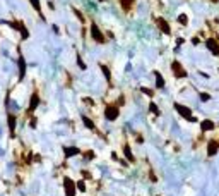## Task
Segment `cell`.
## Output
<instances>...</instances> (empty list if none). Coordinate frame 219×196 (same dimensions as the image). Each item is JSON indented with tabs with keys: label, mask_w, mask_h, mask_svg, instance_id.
<instances>
[{
	"label": "cell",
	"mask_w": 219,
	"mask_h": 196,
	"mask_svg": "<svg viewBox=\"0 0 219 196\" xmlns=\"http://www.w3.org/2000/svg\"><path fill=\"white\" fill-rule=\"evenodd\" d=\"M84 157L87 158V160H92V158H94V153H92V152H86V153H84Z\"/></svg>",
	"instance_id": "27"
},
{
	"label": "cell",
	"mask_w": 219,
	"mask_h": 196,
	"mask_svg": "<svg viewBox=\"0 0 219 196\" xmlns=\"http://www.w3.org/2000/svg\"><path fill=\"white\" fill-rule=\"evenodd\" d=\"M74 12H75V16L79 17V21H82V22H84V16H82V14H81L79 10H75V9H74Z\"/></svg>",
	"instance_id": "28"
},
{
	"label": "cell",
	"mask_w": 219,
	"mask_h": 196,
	"mask_svg": "<svg viewBox=\"0 0 219 196\" xmlns=\"http://www.w3.org/2000/svg\"><path fill=\"white\" fill-rule=\"evenodd\" d=\"M218 150H219V143L216 139H211V141L207 143V155H209V157H214V155L218 153Z\"/></svg>",
	"instance_id": "7"
},
{
	"label": "cell",
	"mask_w": 219,
	"mask_h": 196,
	"mask_svg": "<svg viewBox=\"0 0 219 196\" xmlns=\"http://www.w3.org/2000/svg\"><path fill=\"white\" fill-rule=\"evenodd\" d=\"M29 2H31V5H33V7L36 9L38 12H41V5H39V0H29Z\"/></svg>",
	"instance_id": "22"
},
{
	"label": "cell",
	"mask_w": 219,
	"mask_h": 196,
	"mask_svg": "<svg viewBox=\"0 0 219 196\" xmlns=\"http://www.w3.org/2000/svg\"><path fill=\"white\" fill-rule=\"evenodd\" d=\"M175 110H176L183 119H187V120H194L192 110H190L188 107H185V105H182V103H175Z\"/></svg>",
	"instance_id": "2"
},
{
	"label": "cell",
	"mask_w": 219,
	"mask_h": 196,
	"mask_svg": "<svg viewBox=\"0 0 219 196\" xmlns=\"http://www.w3.org/2000/svg\"><path fill=\"white\" fill-rule=\"evenodd\" d=\"M118 115H120V108L116 105H108L105 108V117L108 119V120H116Z\"/></svg>",
	"instance_id": "3"
},
{
	"label": "cell",
	"mask_w": 219,
	"mask_h": 196,
	"mask_svg": "<svg viewBox=\"0 0 219 196\" xmlns=\"http://www.w3.org/2000/svg\"><path fill=\"white\" fill-rule=\"evenodd\" d=\"M101 71H103V74H105V78H106V81H111V72H110V69L106 67V65H101Z\"/></svg>",
	"instance_id": "18"
},
{
	"label": "cell",
	"mask_w": 219,
	"mask_h": 196,
	"mask_svg": "<svg viewBox=\"0 0 219 196\" xmlns=\"http://www.w3.org/2000/svg\"><path fill=\"white\" fill-rule=\"evenodd\" d=\"M75 188H77L79 191H82V193H84V191H86V182H84V181H77Z\"/></svg>",
	"instance_id": "20"
},
{
	"label": "cell",
	"mask_w": 219,
	"mask_h": 196,
	"mask_svg": "<svg viewBox=\"0 0 219 196\" xmlns=\"http://www.w3.org/2000/svg\"><path fill=\"white\" fill-rule=\"evenodd\" d=\"M149 110H151L154 115H159V114H161V112H159V108H158V105H156V103H152V101L149 103Z\"/></svg>",
	"instance_id": "19"
},
{
	"label": "cell",
	"mask_w": 219,
	"mask_h": 196,
	"mask_svg": "<svg viewBox=\"0 0 219 196\" xmlns=\"http://www.w3.org/2000/svg\"><path fill=\"white\" fill-rule=\"evenodd\" d=\"M77 65H79V67H81L82 71H86V64L82 62V59H81V57H77Z\"/></svg>",
	"instance_id": "25"
},
{
	"label": "cell",
	"mask_w": 219,
	"mask_h": 196,
	"mask_svg": "<svg viewBox=\"0 0 219 196\" xmlns=\"http://www.w3.org/2000/svg\"><path fill=\"white\" fill-rule=\"evenodd\" d=\"M63 152H65V157H67V158L75 157V155H79V153H81V150H79V148H75V146H70V148H63Z\"/></svg>",
	"instance_id": "13"
},
{
	"label": "cell",
	"mask_w": 219,
	"mask_h": 196,
	"mask_svg": "<svg viewBox=\"0 0 219 196\" xmlns=\"http://www.w3.org/2000/svg\"><path fill=\"white\" fill-rule=\"evenodd\" d=\"M156 24H158V28L163 31L164 35H169V33H171V28H169V24H168V22H166L163 17H159V19L156 21Z\"/></svg>",
	"instance_id": "8"
},
{
	"label": "cell",
	"mask_w": 219,
	"mask_h": 196,
	"mask_svg": "<svg viewBox=\"0 0 219 196\" xmlns=\"http://www.w3.org/2000/svg\"><path fill=\"white\" fill-rule=\"evenodd\" d=\"M192 43L194 45H199V38H192Z\"/></svg>",
	"instance_id": "31"
},
{
	"label": "cell",
	"mask_w": 219,
	"mask_h": 196,
	"mask_svg": "<svg viewBox=\"0 0 219 196\" xmlns=\"http://www.w3.org/2000/svg\"><path fill=\"white\" fill-rule=\"evenodd\" d=\"M38 105H39V97H38V93H33L31 101H29V108H28V112H29V114H33V112L38 108Z\"/></svg>",
	"instance_id": "9"
},
{
	"label": "cell",
	"mask_w": 219,
	"mask_h": 196,
	"mask_svg": "<svg viewBox=\"0 0 219 196\" xmlns=\"http://www.w3.org/2000/svg\"><path fill=\"white\" fill-rule=\"evenodd\" d=\"M205 47L209 48V52H211V54H214V55H219V43L216 41V40H212V38L205 40Z\"/></svg>",
	"instance_id": "6"
},
{
	"label": "cell",
	"mask_w": 219,
	"mask_h": 196,
	"mask_svg": "<svg viewBox=\"0 0 219 196\" xmlns=\"http://www.w3.org/2000/svg\"><path fill=\"white\" fill-rule=\"evenodd\" d=\"M200 100L202 101H207V100H211V95L209 93H200Z\"/></svg>",
	"instance_id": "26"
},
{
	"label": "cell",
	"mask_w": 219,
	"mask_h": 196,
	"mask_svg": "<svg viewBox=\"0 0 219 196\" xmlns=\"http://www.w3.org/2000/svg\"><path fill=\"white\" fill-rule=\"evenodd\" d=\"M24 74H26V60L21 55L19 57V79H24Z\"/></svg>",
	"instance_id": "10"
},
{
	"label": "cell",
	"mask_w": 219,
	"mask_h": 196,
	"mask_svg": "<svg viewBox=\"0 0 219 196\" xmlns=\"http://www.w3.org/2000/svg\"><path fill=\"white\" fill-rule=\"evenodd\" d=\"M178 22H180L182 26H187V22H188V17H187L185 14H180V16H178Z\"/></svg>",
	"instance_id": "21"
},
{
	"label": "cell",
	"mask_w": 219,
	"mask_h": 196,
	"mask_svg": "<svg viewBox=\"0 0 219 196\" xmlns=\"http://www.w3.org/2000/svg\"><path fill=\"white\" fill-rule=\"evenodd\" d=\"M154 78H156V86L161 90V88H164V78L161 76V72L159 71H154Z\"/></svg>",
	"instance_id": "14"
},
{
	"label": "cell",
	"mask_w": 219,
	"mask_h": 196,
	"mask_svg": "<svg viewBox=\"0 0 219 196\" xmlns=\"http://www.w3.org/2000/svg\"><path fill=\"white\" fill-rule=\"evenodd\" d=\"M140 91H142L144 95H147V97H151V98H152V95H154V91L149 90V88H140Z\"/></svg>",
	"instance_id": "23"
},
{
	"label": "cell",
	"mask_w": 219,
	"mask_h": 196,
	"mask_svg": "<svg viewBox=\"0 0 219 196\" xmlns=\"http://www.w3.org/2000/svg\"><path fill=\"white\" fill-rule=\"evenodd\" d=\"M91 36L96 43H105V41H106V40H105V35L101 33V29H99L96 24H91Z\"/></svg>",
	"instance_id": "5"
},
{
	"label": "cell",
	"mask_w": 219,
	"mask_h": 196,
	"mask_svg": "<svg viewBox=\"0 0 219 196\" xmlns=\"http://www.w3.org/2000/svg\"><path fill=\"white\" fill-rule=\"evenodd\" d=\"M123 155L127 157V160L130 162V163H134V162H135V157H134V153H132V150H130V146H128L127 143L123 145Z\"/></svg>",
	"instance_id": "11"
},
{
	"label": "cell",
	"mask_w": 219,
	"mask_h": 196,
	"mask_svg": "<svg viewBox=\"0 0 219 196\" xmlns=\"http://www.w3.org/2000/svg\"><path fill=\"white\" fill-rule=\"evenodd\" d=\"M63 189H65V196H75V182H74L72 179H69V177H65L63 179Z\"/></svg>",
	"instance_id": "4"
},
{
	"label": "cell",
	"mask_w": 219,
	"mask_h": 196,
	"mask_svg": "<svg viewBox=\"0 0 219 196\" xmlns=\"http://www.w3.org/2000/svg\"><path fill=\"white\" fill-rule=\"evenodd\" d=\"M82 122L86 124V127H87V129H94V127H96V126H94V122H92L89 117H86V115H82Z\"/></svg>",
	"instance_id": "17"
},
{
	"label": "cell",
	"mask_w": 219,
	"mask_h": 196,
	"mask_svg": "<svg viewBox=\"0 0 219 196\" xmlns=\"http://www.w3.org/2000/svg\"><path fill=\"white\" fill-rule=\"evenodd\" d=\"M214 127H216V124H214L212 120H209V119L202 120V124H200V129H202V131H212Z\"/></svg>",
	"instance_id": "12"
},
{
	"label": "cell",
	"mask_w": 219,
	"mask_h": 196,
	"mask_svg": "<svg viewBox=\"0 0 219 196\" xmlns=\"http://www.w3.org/2000/svg\"><path fill=\"white\" fill-rule=\"evenodd\" d=\"M171 71H173V74H175L176 78H187V76H188V72L183 69V65L178 62V60H173V62H171Z\"/></svg>",
	"instance_id": "1"
},
{
	"label": "cell",
	"mask_w": 219,
	"mask_h": 196,
	"mask_svg": "<svg viewBox=\"0 0 219 196\" xmlns=\"http://www.w3.org/2000/svg\"><path fill=\"white\" fill-rule=\"evenodd\" d=\"M17 31H21V36H22V40L29 38V33H28V29H26V26H24L22 22H19V26H17Z\"/></svg>",
	"instance_id": "15"
},
{
	"label": "cell",
	"mask_w": 219,
	"mask_h": 196,
	"mask_svg": "<svg viewBox=\"0 0 219 196\" xmlns=\"http://www.w3.org/2000/svg\"><path fill=\"white\" fill-rule=\"evenodd\" d=\"M149 177L152 179V182H158V179H156V176H154V172H149Z\"/></svg>",
	"instance_id": "29"
},
{
	"label": "cell",
	"mask_w": 219,
	"mask_h": 196,
	"mask_svg": "<svg viewBox=\"0 0 219 196\" xmlns=\"http://www.w3.org/2000/svg\"><path fill=\"white\" fill-rule=\"evenodd\" d=\"M29 126H31V127H36V119H31V122H29Z\"/></svg>",
	"instance_id": "30"
},
{
	"label": "cell",
	"mask_w": 219,
	"mask_h": 196,
	"mask_svg": "<svg viewBox=\"0 0 219 196\" xmlns=\"http://www.w3.org/2000/svg\"><path fill=\"white\" fill-rule=\"evenodd\" d=\"M7 119H9V129H10V133H14V129H16V117L12 114H9Z\"/></svg>",
	"instance_id": "16"
},
{
	"label": "cell",
	"mask_w": 219,
	"mask_h": 196,
	"mask_svg": "<svg viewBox=\"0 0 219 196\" xmlns=\"http://www.w3.org/2000/svg\"><path fill=\"white\" fill-rule=\"evenodd\" d=\"M132 3H134V0H122V7L123 9H130Z\"/></svg>",
	"instance_id": "24"
}]
</instances>
